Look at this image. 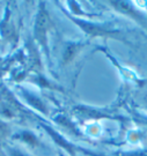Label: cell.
Masks as SVG:
<instances>
[{
    "label": "cell",
    "instance_id": "obj_1",
    "mask_svg": "<svg viewBox=\"0 0 147 156\" xmlns=\"http://www.w3.org/2000/svg\"><path fill=\"white\" fill-rule=\"evenodd\" d=\"M49 26V17L45 12L41 11L38 14V19H37V24H36V33L37 35H44V33L48 29Z\"/></svg>",
    "mask_w": 147,
    "mask_h": 156
},
{
    "label": "cell",
    "instance_id": "obj_2",
    "mask_svg": "<svg viewBox=\"0 0 147 156\" xmlns=\"http://www.w3.org/2000/svg\"><path fill=\"white\" fill-rule=\"evenodd\" d=\"M13 156H26V155H23V154H21V153H13Z\"/></svg>",
    "mask_w": 147,
    "mask_h": 156
}]
</instances>
